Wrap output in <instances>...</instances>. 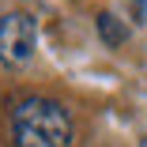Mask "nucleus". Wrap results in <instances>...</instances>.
<instances>
[{
  "instance_id": "nucleus-3",
  "label": "nucleus",
  "mask_w": 147,
  "mask_h": 147,
  "mask_svg": "<svg viewBox=\"0 0 147 147\" xmlns=\"http://www.w3.org/2000/svg\"><path fill=\"white\" fill-rule=\"evenodd\" d=\"M98 34H102V42H106V45H121L128 30H125V23L117 19L113 11H102V15H98Z\"/></svg>"
},
{
  "instance_id": "nucleus-2",
  "label": "nucleus",
  "mask_w": 147,
  "mask_h": 147,
  "mask_svg": "<svg viewBox=\"0 0 147 147\" xmlns=\"http://www.w3.org/2000/svg\"><path fill=\"white\" fill-rule=\"evenodd\" d=\"M38 49V26L30 15L8 11L0 15V61L4 64H26Z\"/></svg>"
},
{
  "instance_id": "nucleus-1",
  "label": "nucleus",
  "mask_w": 147,
  "mask_h": 147,
  "mask_svg": "<svg viewBox=\"0 0 147 147\" xmlns=\"http://www.w3.org/2000/svg\"><path fill=\"white\" fill-rule=\"evenodd\" d=\"M11 147H72V113L57 98H19L11 109Z\"/></svg>"
}]
</instances>
